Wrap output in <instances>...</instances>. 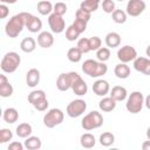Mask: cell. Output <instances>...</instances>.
<instances>
[{
	"label": "cell",
	"instance_id": "cell-27",
	"mask_svg": "<svg viewBox=\"0 0 150 150\" xmlns=\"http://www.w3.org/2000/svg\"><path fill=\"white\" fill-rule=\"evenodd\" d=\"M53 8H54V5L48 0H41V1L38 2V6H36V9L41 15L52 14L53 13Z\"/></svg>",
	"mask_w": 150,
	"mask_h": 150
},
{
	"label": "cell",
	"instance_id": "cell-46",
	"mask_svg": "<svg viewBox=\"0 0 150 150\" xmlns=\"http://www.w3.org/2000/svg\"><path fill=\"white\" fill-rule=\"evenodd\" d=\"M144 105H145L146 109L150 110V94H149L146 97H144Z\"/></svg>",
	"mask_w": 150,
	"mask_h": 150
},
{
	"label": "cell",
	"instance_id": "cell-29",
	"mask_svg": "<svg viewBox=\"0 0 150 150\" xmlns=\"http://www.w3.org/2000/svg\"><path fill=\"white\" fill-rule=\"evenodd\" d=\"M82 55H83V53H82L77 47H71V48H69L68 52H67V59H68L70 62H73V63L80 62L81 59H82Z\"/></svg>",
	"mask_w": 150,
	"mask_h": 150
},
{
	"label": "cell",
	"instance_id": "cell-35",
	"mask_svg": "<svg viewBox=\"0 0 150 150\" xmlns=\"http://www.w3.org/2000/svg\"><path fill=\"white\" fill-rule=\"evenodd\" d=\"M13 91H14V88L13 86L7 82L5 84H0V96L6 98V97H11L13 95Z\"/></svg>",
	"mask_w": 150,
	"mask_h": 150
},
{
	"label": "cell",
	"instance_id": "cell-51",
	"mask_svg": "<svg viewBox=\"0 0 150 150\" xmlns=\"http://www.w3.org/2000/svg\"><path fill=\"white\" fill-rule=\"evenodd\" d=\"M117 1H124V0H117Z\"/></svg>",
	"mask_w": 150,
	"mask_h": 150
},
{
	"label": "cell",
	"instance_id": "cell-26",
	"mask_svg": "<svg viewBox=\"0 0 150 150\" xmlns=\"http://www.w3.org/2000/svg\"><path fill=\"white\" fill-rule=\"evenodd\" d=\"M23 144H25V148L28 149V150H38L42 146V142H41L40 137L32 136V135L25 139Z\"/></svg>",
	"mask_w": 150,
	"mask_h": 150
},
{
	"label": "cell",
	"instance_id": "cell-32",
	"mask_svg": "<svg viewBox=\"0 0 150 150\" xmlns=\"http://www.w3.org/2000/svg\"><path fill=\"white\" fill-rule=\"evenodd\" d=\"M111 19L115 23H118V25H122L127 21L128 19V14L125 11H122V9H115L112 13H111Z\"/></svg>",
	"mask_w": 150,
	"mask_h": 150
},
{
	"label": "cell",
	"instance_id": "cell-14",
	"mask_svg": "<svg viewBox=\"0 0 150 150\" xmlns=\"http://www.w3.org/2000/svg\"><path fill=\"white\" fill-rule=\"evenodd\" d=\"M132 66L136 71L142 73L144 75H150V57L137 56L132 61Z\"/></svg>",
	"mask_w": 150,
	"mask_h": 150
},
{
	"label": "cell",
	"instance_id": "cell-8",
	"mask_svg": "<svg viewBox=\"0 0 150 150\" xmlns=\"http://www.w3.org/2000/svg\"><path fill=\"white\" fill-rule=\"evenodd\" d=\"M146 8V4L143 0H128L125 12L129 16H139Z\"/></svg>",
	"mask_w": 150,
	"mask_h": 150
},
{
	"label": "cell",
	"instance_id": "cell-44",
	"mask_svg": "<svg viewBox=\"0 0 150 150\" xmlns=\"http://www.w3.org/2000/svg\"><path fill=\"white\" fill-rule=\"evenodd\" d=\"M25 149V144H22L21 142H12L8 145V150H23Z\"/></svg>",
	"mask_w": 150,
	"mask_h": 150
},
{
	"label": "cell",
	"instance_id": "cell-20",
	"mask_svg": "<svg viewBox=\"0 0 150 150\" xmlns=\"http://www.w3.org/2000/svg\"><path fill=\"white\" fill-rule=\"evenodd\" d=\"M114 74L117 79H121V80H125L130 76V67L127 64V63H123V62H120L115 66L114 68Z\"/></svg>",
	"mask_w": 150,
	"mask_h": 150
},
{
	"label": "cell",
	"instance_id": "cell-23",
	"mask_svg": "<svg viewBox=\"0 0 150 150\" xmlns=\"http://www.w3.org/2000/svg\"><path fill=\"white\" fill-rule=\"evenodd\" d=\"M36 48V41L35 39L27 36L25 39H22V41L20 42V49L23 53H33Z\"/></svg>",
	"mask_w": 150,
	"mask_h": 150
},
{
	"label": "cell",
	"instance_id": "cell-15",
	"mask_svg": "<svg viewBox=\"0 0 150 150\" xmlns=\"http://www.w3.org/2000/svg\"><path fill=\"white\" fill-rule=\"evenodd\" d=\"M93 91L95 95L97 96H107V94L110 93V86H109V82L103 80V79H98L94 82L93 84Z\"/></svg>",
	"mask_w": 150,
	"mask_h": 150
},
{
	"label": "cell",
	"instance_id": "cell-49",
	"mask_svg": "<svg viewBox=\"0 0 150 150\" xmlns=\"http://www.w3.org/2000/svg\"><path fill=\"white\" fill-rule=\"evenodd\" d=\"M145 54H146L148 57H150V45L146 47V49H145Z\"/></svg>",
	"mask_w": 150,
	"mask_h": 150
},
{
	"label": "cell",
	"instance_id": "cell-16",
	"mask_svg": "<svg viewBox=\"0 0 150 150\" xmlns=\"http://www.w3.org/2000/svg\"><path fill=\"white\" fill-rule=\"evenodd\" d=\"M38 45L41 48H50L54 45V36L50 32H40L38 35Z\"/></svg>",
	"mask_w": 150,
	"mask_h": 150
},
{
	"label": "cell",
	"instance_id": "cell-37",
	"mask_svg": "<svg viewBox=\"0 0 150 150\" xmlns=\"http://www.w3.org/2000/svg\"><path fill=\"white\" fill-rule=\"evenodd\" d=\"M12 138H13V132L9 129L2 128L0 130V143L1 144H5V143L12 141Z\"/></svg>",
	"mask_w": 150,
	"mask_h": 150
},
{
	"label": "cell",
	"instance_id": "cell-12",
	"mask_svg": "<svg viewBox=\"0 0 150 150\" xmlns=\"http://www.w3.org/2000/svg\"><path fill=\"white\" fill-rule=\"evenodd\" d=\"M75 71H69V73H61L57 76L56 80V88L60 91H67L71 88L73 79H74Z\"/></svg>",
	"mask_w": 150,
	"mask_h": 150
},
{
	"label": "cell",
	"instance_id": "cell-50",
	"mask_svg": "<svg viewBox=\"0 0 150 150\" xmlns=\"http://www.w3.org/2000/svg\"><path fill=\"white\" fill-rule=\"evenodd\" d=\"M146 138H148V139H150V127L146 129Z\"/></svg>",
	"mask_w": 150,
	"mask_h": 150
},
{
	"label": "cell",
	"instance_id": "cell-11",
	"mask_svg": "<svg viewBox=\"0 0 150 150\" xmlns=\"http://www.w3.org/2000/svg\"><path fill=\"white\" fill-rule=\"evenodd\" d=\"M22 14H23V18H25L26 28L30 33H38V32L41 30V28H42L41 19H39L38 16H35L30 13H27V12H22Z\"/></svg>",
	"mask_w": 150,
	"mask_h": 150
},
{
	"label": "cell",
	"instance_id": "cell-10",
	"mask_svg": "<svg viewBox=\"0 0 150 150\" xmlns=\"http://www.w3.org/2000/svg\"><path fill=\"white\" fill-rule=\"evenodd\" d=\"M136 57H137V50L132 46L125 45L117 50V59L120 60V62L129 63L134 61Z\"/></svg>",
	"mask_w": 150,
	"mask_h": 150
},
{
	"label": "cell",
	"instance_id": "cell-47",
	"mask_svg": "<svg viewBox=\"0 0 150 150\" xmlns=\"http://www.w3.org/2000/svg\"><path fill=\"white\" fill-rule=\"evenodd\" d=\"M7 82H9V81H8V79L6 77V75H5V74H1V75H0V84H5V83H7Z\"/></svg>",
	"mask_w": 150,
	"mask_h": 150
},
{
	"label": "cell",
	"instance_id": "cell-42",
	"mask_svg": "<svg viewBox=\"0 0 150 150\" xmlns=\"http://www.w3.org/2000/svg\"><path fill=\"white\" fill-rule=\"evenodd\" d=\"M90 41V49L91 50H97L102 47V40L100 36H91L89 38Z\"/></svg>",
	"mask_w": 150,
	"mask_h": 150
},
{
	"label": "cell",
	"instance_id": "cell-45",
	"mask_svg": "<svg viewBox=\"0 0 150 150\" xmlns=\"http://www.w3.org/2000/svg\"><path fill=\"white\" fill-rule=\"evenodd\" d=\"M142 149H143V150H150V139L144 141V142L142 143Z\"/></svg>",
	"mask_w": 150,
	"mask_h": 150
},
{
	"label": "cell",
	"instance_id": "cell-2",
	"mask_svg": "<svg viewBox=\"0 0 150 150\" xmlns=\"http://www.w3.org/2000/svg\"><path fill=\"white\" fill-rule=\"evenodd\" d=\"M26 28V25H25V18H23V14L22 12L19 13V14H15L13 15L6 23L5 26V33L8 38H16L21 32L22 29Z\"/></svg>",
	"mask_w": 150,
	"mask_h": 150
},
{
	"label": "cell",
	"instance_id": "cell-5",
	"mask_svg": "<svg viewBox=\"0 0 150 150\" xmlns=\"http://www.w3.org/2000/svg\"><path fill=\"white\" fill-rule=\"evenodd\" d=\"M102 124H103V116L101 112H98L96 110L88 112L81 121V127L87 131L98 129L102 127Z\"/></svg>",
	"mask_w": 150,
	"mask_h": 150
},
{
	"label": "cell",
	"instance_id": "cell-9",
	"mask_svg": "<svg viewBox=\"0 0 150 150\" xmlns=\"http://www.w3.org/2000/svg\"><path fill=\"white\" fill-rule=\"evenodd\" d=\"M48 25L52 33H55V34H60L66 29V22L63 16L56 13H52L48 15Z\"/></svg>",
	"mask_w": 150,
	"mask_h": 150
},
{
	"label": "cell",
	"instance_id": "cell-28",
	"mask_svg": "<svg viewBox=\"0 0 150 150\" xmlns=\"http://www.w3.org/2000/svg\"><path fill=\"white\" fill-rule=\"evenodd\" d=\"M27 98H28V102L34 107V105H35L36 103H39L40 101L47 98V96H46V93H45L43 90L38 89V90H33L32 93H29Z\"/></svg>",
	"mask_w": 150,
	"mask_h": 150
},
{
	"label": "cell",
	"instance_id": "cell-3",
	"mask_svg": "<svg viewBox=\"0 0 150 150\" xmlns=\"http://www.w3.org/2000/svg\"><path fill=\"white\" fill-rule=\"evenodd\" d=\"M20 63H21L20 55L16 52H8L2 56L1 62H0V67H1V70L4 73L12 74V73L16 71Z\"/></svg>",
	"mask_w": 150,
	"mask_h": 150
},
{
	"label": "cell",
	"instance_id": "cell-6",
	"mask_svg": "<svg viewBox=\"0 0 150 150\" xmlns=\"http://www.w3.org/2000/svg\"><path fill=\"white\" fill-rule=\"evenodd\" d=\"M64 120V114L61 109L59 108H52L49 109L45 116H43V124L45 127L52 129V128H55L56 125L61 124Z\"/></svg>",
	"mask_w": 150,
	"mask_h": 150
},
{
	"label": "cell",
	"instance_id": "cell-31",
	"mask_svg": "<svg viewBox=\"0 0 150 150\" xmlns=\"http://www.w3.org/2000/svg\"><path fill=\"white\" fill-rule=\"evenodd\" d=\"M98 141H100V144H101L102 146H110V145H112L114 142H115V136H114V134L110 132V131H104L103 134L100 135Z\"/></svg>",
	"mask_w": 150,
	"mask_h": 150
},
{
	"label": "cell",
	"instance_id": "cell-48",
	"mask_svg": "<svg viewBox=\"0 0 150 150\" xmlns=\"http://www.w3.org/2000/svg\"><path fill=\"white\" fill-rule=\"evenodd\" d=\"M18 0H0V2L1 4H6V5H13V4H15Z\"/></svg>",
	"mask_w": 150,
	"mask_h": 150
},
{
	"label": "cell",
	"instance_id": "cell-13",
	"mask_svg": "<svg viewBox=\"0 0 150 150\" xmlns=\"http://www.w3.org/2000/svg\"><path fill=\"white\" fill-rule=\"evenodd\" d=\"M73 93L77 96H83L88 93V86L86 83V81L75 71L74 74V79H73V83H71V88Z\"/></svg>",
	"mask_w": 150,
	"mask_h": 150
},
{
	"label": "cell",
	"instance_id": "cell-34",
	"mask_svg": "<svg viewBox=\"0 0 150 150\" xmlns=\"http://www.w3.org/2000/svg\"><path fill=\"white\" fill-rule=\"evenodd\" d=\"M96 57L101 62H105L110 59V48L108 47H101L96 50Z\"/></svg>",
	"mask_w": 150,
	"mask_h": 150
},
{
	"label": "cell",
	"instance_id": "cell-24",
	"mask_svg": "<svg viewBox=\"0 0 150 150\" xmlns=\"http://www.w3.org/2000/svg\"><path fill=\"white\" fill-rule=\"evenodd\" d=\"M15 132H16V136L18 137H20V138H27V137H29L32 135L33 128H32V125L29 123L23 122V123H20L16 127Z\"/></svg>",
	"mask_w": 150,
	"mask_h": 150
},
{
	"label": "cell",
	"instance_id": "cell-25",
	"mask_svg": "<svg viewBox=\"0 0 150 150\" xmlns=\"http://www.w3.org/2000/svg\"><path fill=\"white\" fill-rule=\"evenodd\" d=\"M80 144L81 146L86 148V149H90V148H94L95 144H96V138L93 134L90 132H84L81 135L80 137Z\"/></svg>",
	"mask_w": 150,
	"mask_h": 150
},
{
	"label": "cell",
	"instance_id": "cell-43",
	"mask_svg": "<svg viewBox=\"0 0 150 150\" xmlns=\"http://www.w3.org/2000/svg\"><path fill=\"white\" fill-rule=\"evenodd\" d=\"M9 14V9L8 6L6 4H1L0 5V19H6Z\"/></svg>",
	"mask_w": 150,
	"mask_h": 150
},
{
	"label": "cell",
	"instance_id": "cell-38",
	"mask_svg": "<svg viewBox=\"0 0 150 150\" xmlns=\"http://www.w3.org/2000/svg\"><path fill=\"white\" fill-rule=\"evenodd\" d=\"M101 7L103 9L104 13H108V14H111L115 9H116V6H115V1L114 0H103L101 2Z\"/></svg>",
	"mask_w": 150,
	"mask_h": 150
},
{
	"label": "cell",
	"instance_id": "cell-17",
	"mask_svg": "<svg viewBox=\"0 0 150 150\" xmlns=\"http://www.w3.org/2000/svg\"><path fill=\"white\" fill-rule=\"evenodd\" d=\"M40 82V70L36 68H30L26 74V83L28 87L34 88Z\"/></svg>",
	"mask_w": 150,
	"mask_h": 150
},
{
	"label": "cell",
	"instance_id": "cell-4",
	"mask_svg": "<svg viewBox=\"0 0 150 150\" xmlns=\"http://www.w3.org/2000/svg\"><path fill=\"white\" fill-rule=\"evenodd\" d=\"M144 107V96L141 91L136 90L132 91L131 94L128 95L127 97V103H125V109L130 114H138Z\"/></svg>",
	"mask_w": 150,
	"mask_h": 150
},
{
	"label": "cell",
	"instance_id": "cell-40",
	"mask_svg": "<svg viewBox=\"0 0 150 150\" xmlns=\"http://www.w3.org/2000/svg\"><path fill=\"white\" fill-rule=\"evenodd\" d=\"M75 18H76V19H81V20H84V21L88 22V21L90 20V18H91V13L80 7V8L76 11V13H75Z\"/></svg>",
	"mask_w": 150,
	"mask_h": 150
},
{
	"label": "cell",
	"instance_id": "cell-41",
	"mask_svg": "<svg viewBox=\"0 0 150 150\" xmlns=\"http://www.w3.org/2000/svg\"><path fill=\"white\" fill-rule=\"evenodd\" d=\"M87 21H84V20H81V19H75L74 20V22L71 23L75 28H76V30H79L80 32V34L81 33H83L86 29H87Z\"/></svg>",
	"mask_w": 150,
	"mask_h": 150
},
{
	"label": "cell",
	"instance_id": "cell-36",
	"mask_svg": "<svg viewBox=\"0 0 150 150\" xmlns=\"http://www.w3.org/2000/svg\"><path fill=\"white\" fill-rule=\"evenodd\" d=\"M79 36H80V32L76 30V28L73 25L67 27V29H66V39L68 41H75V40L79 39Z\"/></svg>",
	"mask_w": 150,
	"mask_h": 150
},
{
	"label": "cell",
	"instance_id": "cell-19",
	"mask_svg": "<svg viewBox=\"0 0 150 150\" xmlns=\"http://www.w3.org/2000/svg\"><path fill=\"white\" fill-rule=\"evenodd\" d=\"M98 108L103 112H110L116 108V101L111 96H103V98L98 102Z\"/></svg>",
	"mask_w": 150,
	"mask_h": 150
},
{
	"label": "cell",
	"instance_id": "cell-7",
	"mask_svg": "<svg viewBox=\"0 0 150 150\" xmlns=\"http://www.w3.org/2000/svg\"><path fill=\"white\" fill-rule=\"evenodd\" d=\"M86 110H87V102L82 98H76V100H73L70 103H68L66 112L69 117L76 118V117H80Z\"/></svg>",
	"mask_w": 150,
	"mask_h": 150
},
{
	"label": "cell",
	"instance_id": "cell-39",
	"mask_svg": "<svg viewBox=\"0 0 150 150\" xmlns=\"http://www.w3.org/2000/svg\"><path fill=\"white\" fill-rule=\"evenodd\" d=\"M53 13H56L61 16H63L66 13H67V5L62 1H59L54 5V8H53Z\"/></svg>",
	"mask_w": 150,
	"mask_h": 150
},
{
	"label": "cell",
	"instance_id": "cell-30",
	"mask_svg": "<svg viewBox=\"0 0 150 150\" xmlns=\"http://www.w3.org/2000/svg\"><path fill=\"white\" fill-rule=\"evenodd\" d=\"M100 5H101V0H83L81 2L80 7L86 9V11H88V12H90V13H94V12H96L98 9Z\"/></svg>",
	"mask_w": 150,
	"mask_h": 150
},
{
	"label": "cell",
	"instance_id": "cell-21",
	"mask_svg": "<svg viewBox=\"0 0 150 150\" xmlns=\"http://www.w3.org/2000/svg\"><path fill=\"white\" fill-rule=\"evenodd\" d=\"M2 120L8 123V124H13L19 120V112L15 108H6L2 112Z\"/></svg>",
	"mask_w": 150,
	"mask_h": 150
},
{
	"label": "cell",
	"instance_id": "cell-22",
	"mask_svg": "<svg viewBox=\"0 0 150 150\" xmlns=\"http://www.w3.org/2000/svg\"><path fill=\"white\" fill-rule=\"evenodd\" d=\"M104 42L108 48H116L121 45V35L116 32H110L105 35Z\"/></svg>",
	"mask_w": 150,
	"mask_h": 150
},
{
	"label": "cell",
	"instance_id": "cell-18",
	"mask_svg": "<svg viewBox=\"0 0 150 150\" xmlns=\"http://www.w3.org/2000/svg\"><path fill=\"white\" fill-rule=\"evenodd\" d=\"M110 96L116 101V102H122L127 100L128 97V90L127 88L122 86H115L110 89Z\"/></svg>",
	"mask_w": 150,
	"mask_h": 150
},
{
	"label": "cell",
	"instance_id": "cell-1",
	"mask_svg": "<svg viewBox=\"0 0 150 150\" xmlns=\"http://www.w3.org/2000/svg\"><path fill=\"white\" fill-rule=\"evenodd\" d=\"M82 71L90 76V77H101L103 75L107 74L108 71V66L105 64V62H101L98 60H93V59H88L82 63Z\"/></svg>",
	"mask_w": 150,
	"mask_h": 150
},
{
	"label": "cell",
	"instance_id": "cell-33",
	"mask_svg": "<svg viewBox=\"0 0 150 150\" xmlns=\"http://www.w3.org/2000/svg\"><path fill=\"white\" fill-rule=\"evenodd\" d=\"M76 47H77L83 54H87V53L91 52V49H90V41H89L88 38H81V39H79Z\"/></svg>",
	"mask_w": 150,
	"mask_h": 150
}]
</instances>
